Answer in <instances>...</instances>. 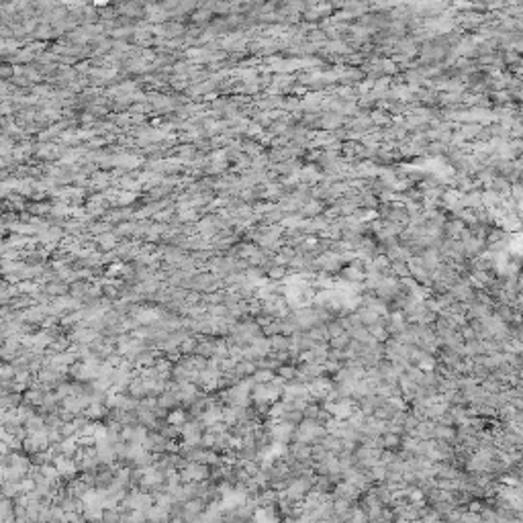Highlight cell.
Listing matches in <instances>:
<instances>
[{"mask_svg": "<svg viewBox=\"0 0 523 523\" xmlns=\"http://www.w3.org/2000/svg\"><path fill=\"white\" fill-rule=\"evenodd\" d=\"M258 370V364H256V360H239L237 364H235V372L241 378H247V376H253V372Z\"/></svg>", "mask_w": 523, "mask_h": 523, "instance_id": "obj_1", "label": "cell"}, {"mask_svg": "<svg viewBox=\"0 0 523 523\" xmlns=\"http://www.w3.org/2000/svg\"><path fill=\"white\" fill-rule=\"evenodd\" d=\"M186 419H188V413L182 411L180 407H174L172 413H168V417H166V423H172V425H184Z\"/></svg>", "mask_w": 523, "mask_h": 523, "instance_id": "obj_2", "label": "cell"}, {"mask_svg": "<svg viewBox=\"0 0 523 523\" xmlns=\"http://www.w3.org/2000/svg\"><path fill=\"white\" fill-rule=\"evenodd\" d=\"M253 382H272L274 380V372L270 368H258L253 372Z\"/></svg>", "mask_w": 523, "mask_h": 523, "instance_id": "obj_3", "label": "cell"}, {"mask_svg": "<svg viewBox=\"0 0 523 523\" xmlns=\"http://www.w3.org/2000/svg\"><path fill=\"white\" fill-rule=\"evenodd\" d=\"M225 296H227V292H223V290L208 292V294L204 296V303H206V305H221V303H225Z\"/></svg>", "mask_w": 523, "mask_h": 523, "instance_id": "obj_4", "label": "cell"}, {"mask_svg": "<svg viewBox=\"0 0 523 523\" xmlns=\"http://www.w3.org/2000/svg\"><path fill=\"white\" fill-rule=\"evenodd\" d=\"M270 341H272V348H274V350H284V348H288L286 339L282 337V335H272Z\"/></svg>", "mask_w": 523, "mask_h": 523, "instance_id": "obj_5", "label": "cell"}, {"mask_svg": "<svg viewBox=\"0 0 523 523\" xmlns=\"http://www.w3.org/2000/svg\"><path fill=\"white\" fill-rule=\"evenodd\" d=\"M278 376H282V378H292L294 376V370L292 368H278Z\"/></svg>", "mask_w": 523, "mask_h": 523, "instance_id": "obj_6", "label": "cell"}, {"mask_svg": "<svg viewBox=\"0 0 523 523\" xmlns=\"http://www.w3.org/2000/svg\"><path fill=\"white\" fill-rule=\"evenodd\" d=\"M282 274H284V272H282L280 268H274V270H270V276H272V278H280Z\"/></svg>", "mask_w": 523, "mask_h": 523, "instance_id": "obj_7", "label": "cell"}]
</instances>
